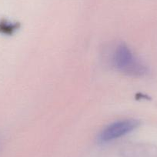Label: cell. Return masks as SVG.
I'll use <instances>...</instances> for the list:
<instances>
[{
    "label": "cell",
    "mask_w": 157,
    "mask_h": 157,
    "mask_svg": "<svg viewBox=\"0 0 157 157\" xmlns=\"http://www.w3.org/2000/svg\"><path fill=\"white\" fill-rule=\"evenodd\" d=\"M112 63L116 70L129 76L140 77L148 72L147 67L125 44L116 46L112 56Z\"/></svg>",
    "instance_id": "obj_1"
},
{
    "label": "cell",
    "mask_w": 157,
    "mask_h": 157,
    "mask_svg": "<svg viewBox=\"0 0 157 157\" xmlns=\"http://www.w3.org/2000/svg\"><path fill=\"white\" fill-rule=\"evenodd\" d=\"M139 126V121L132 119L116 121L105 126L100 132L98 140L100 143H105L119 139L132 132Z\"/></svg>",
    "instance_id": "obj_2"
}]
</instances>
